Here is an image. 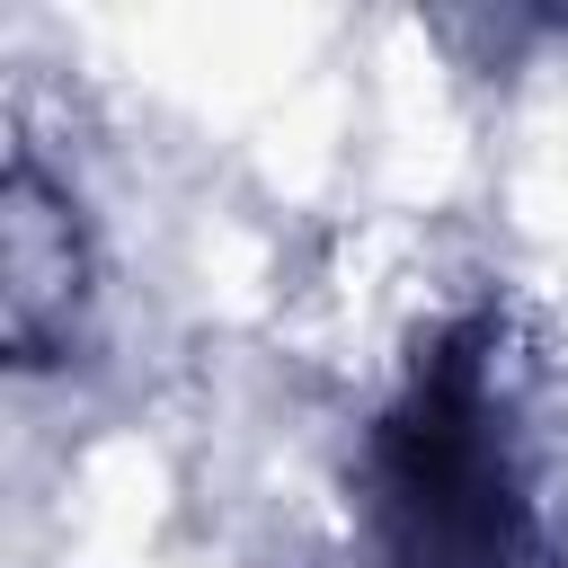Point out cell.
Wrapping results in <instances>:
<instances>
[{
	"label": "cell",
	"instance_id": "cell-1",
	"mask_svg": "<svg viewBox=\"0 0 568 568\" xmlns=\"http://www.w3.org/2000/svg\"><path fill=\"white\" fill-rule=\"evenodd\" d=\"M382 515L399 568H506L515 497L488 444L479 364L444 355L382 435Z\"/></svg>",
	"mask_w": 568,
	"mask_h": 568
},
{
	"label": "cell",
	"instance_id": "cell-2",
	"mask_svg": "<svg viewBox=\"0 0 568 568\" xmlns=\"http://www.w3.org/2000/svg\"><path fill=\"white\" fill-rule=\"evenodd\" d=\"M53 231H71V213H53L36 151L9 160V346L36 364L44 346V302H71V248H53Z\"/></svg>",
	"mask_w": 568,
	"mask_h": 568
}]
</instances>
